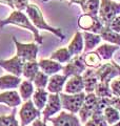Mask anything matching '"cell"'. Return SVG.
I'll use <instances>...</instances> for the list:
<instances>
[{
	"label": "cell",
	"mask_w": 120,
	"mask_h": 126,
	"mask_svg": "<svg viewBox=\"0 0 120 126\" xmlns=\"http://www.w3.org/2000/svg\"><path fill=\"white\" fill-rule=\"evenodd\" d=\"M25 12L27 14V17L31 20V22L33 23V25L35 27H37L39 30H45L51 32L52 34H54L55 36H57L60 40H63L65 38V35L63 34V32L61 29H55V27L51 26L50 24H47L46 21L43 18V14L41 10L39 9L38 5L36 4H29L26 6Z\"/></svg>",
	"instance_id": "obj_1"
},
{
	"label": "cell",
	"mask_w": 120,
	"mask_h": 126,
	"mask_svg": "<svg viewBox=\"0 0 120 126\" xmlns=\"http://www.w3.org/2000/svg\"><path fill=\"white\" fill-rule=\"evenodd\" d=\"M7 24H14V25H17L31 31L34 34L36 42L39 43V44H42L43 40H42V37L39 35V31L37 30V27H35L33 25V23L31 22L29 17L24 13H22L21 11H14L6 19L0 20V26H4Z\"/></svg>",
	"instance_id": "obj_2"
},
{
	"label": "cell",
	"mask_w": 120,
	"mask_h": 126,
	"mask_svg": "<svg viewBox=\"0 0 120 126\" xmlns=\"http://www.w3.org/2000/svg\"><path fill=\"white\" fill-rule=\"evenodd\" d=\"M118 15H120V3L114 0H100L98 17L104 26H106L112 19Z\"/></svg>",
	"instance_id": "obj_3"
},
{
	"label": "cell",
	"mask_w": 120,
	"mask_h": 126,
	"mask_svg": "<svg viewBox=\"0 0 120 126\" xmlns=\"http://www.w3.org/2000/svg\"><path fill=\"white\" fill-rule=\"evenodd\" d=\"M85 93L82 92L76 94H69L64 93H60V101H61V106L63 109L72 113H78L80 108L83 104L85 98Z\"/></svg>",
	"instance_id": "obj_4"
},
{
	"label": "cell",
	"mask_w": 120,
	"mask_h": 126,
	"mask_svg": "<svg viewBox=\"0 0 120 126\" xmlns=\"http://www.w3.org/2000/svg\"><path fill=\"white\" fill-rule=\"evenodd\" d=\"M13 41L16 45V49H17V55L20 57L24 62L29 61H36L37 58V54L39 50V47L35 43H21L17 41V39L13 37Z\"/></svg>",
	"instance_id": "obj_5"
},
{
	"label": "cell",
	"mask_w": 120,
	"mask_h": 126,
	"mask_svg": "<svg viewBox=\"0 0 120 126\" xmlns=\"http://www.w3.org/2000/svg\"><path fill=\"white\" fill-rule=\"evenodd\" d=\"M78 26L84 32H90V33L99 35L100 32L104 27V24L100 20L98 16L83 14L78 19Z\"/></svg>",
	"instance_id": "obj_6"
},
{
	"label": "cell",
	"mask_w": 120,
	"mask_h": 126,
	"mask_svg": "<svg viewBox=\"0 0 120 126\" xmlns=\"http://www.w3.org/2000/svg\"><path fill=\"white\" fill-rule=\"evenodd\" d=\"M99 102V97L95 94V93H90L85 94L84 101L79 110V118L82 123L85 122L93 116V113L96 111Z\"/></svg>",
	"instance_id": "obj_7"
},
{
	"label": "cell",
	"mask_w": 120,
	"mask_h": 126,
	"mask_svg": "<svg viewBox=\"0 0 120 126\" xmlns=\"http://www.w3.org/2000/svg\"><path fill=\"white\" fill-rule=\"evenodd\" d=\"M41 116V112L38 108H36L33 101L31 99L25 101L23 105L21 106V109L19 111L20 122H21V126H27L31 122L38 119Z\"/></svg>",
	"instance_id": "obj_8"
},
{
	"label": "cell",
	"mask_w": 120,
	"mask_h": 126,
	"mask_svg": "<svg viewBox=\"0 0 120 126\" xmlns=\"http://www.w3.org/2000/svg\"><path fill=\"white\" fill-rule=\"evenodd\" d=\"M63 75L65 77L70 78L72 76H78L82 75L86 70V65L83 60V55L74 56L71 60L66 63L65 66H63Z\"/></svg>",
	"instance_id": "obj_9"
},
{
	"label": "cell",
	"mask_w": 120,
	"mask_h": 126,
	"mask_svg": "<svg viewBox=\"0 0 120 126\" xmlns=\"http://www.w3.org/2000/svg\"><path fill=\"white\" fill-rule=\"evenodd\" d=\"M62 106H61L59 94H50L49 98H47V102L45 104V107L42 110L43 122H46L53 115L59 112Z\"/></svg>",
	"instance_id": "obj_10"
},
{
	"label": "cell",
	"mask_w": 120,
	"mask_h": 126,
	"mask_svg": "<svg viewBox=\"0 0 120 126\" xmlns=\"http://www.w3.org/2000/svg\"><path fill=\"white\" fill-rule=\"evenodd\" d=\"M54 126H81L79 118L76 113L60 111L56 118H50L49 119Z\"/></svg>",
	"instance_id": "obj_11"
},
{
	"label": "cell",
	"mask_w": 120,
	"mask_h": 126,
	"mask_svg": "<svg viewBox=\"0 0 120 126\" xmlns=\"http://www.w3.org/2000/svg\"><path fill=\"white\" fill-rule=\"evenodd\" d=\"M24 63L25 62L21 58L16 55V56L9 59V60L0 61V66L3 67L5 70H7L9 73H11L12 75H14V76L20 77L22 75V69H23Z\"/></svg>",
	"instance_id": "obj_12"
},
{
	"label": "cell",
	"mask_w": 120,
	"mask_h": 126,
	"mask_svg": "<svg viewBox=\"0 0 120 126\" xmlns=\"http://www.w3.org/2000/svg\"><path fill=\"white\" fill-rule=\"evenodd\" d=\"M95 74L99 82H109V83H111L113 79L118 77V70L116 69V67L112 63L101 64L100 67L95 69Z\"/></svg>",
	"instance_id": "obj_13"
},
{
	"label": "cell",
	"mask_w": 120,
	"mask_h": 126,
	"mask_svg": "<svg viewBox=\"0 0 120 126\" xmlns=\"http://www.w3.org/2000/svg\"><path fill=\"white\" fill-rule=\"evenodd\" d=\"M64 94H80L84 90V83H83V79L81 75L78 76H72L66 80L64 84Z\"/></svg>",
	"instance_id": "obj_14"
},
{
	"label": "cell",
	"mask_w": 120,
	"mask_h": 126,
	"mask_svg": "<svg viewBox=\"0 0 120 126\" xmlns=\"http://www.w3.org/2000/svg\"><path fill=\"white\" fill-rule=\"evenodd\" d=\"M67 80V77L64 75H53L49 78V83H47V92L50 94H60L62 89L64 88V84Z\"/></svg>",
	"instance_id": "obj_15"
},
{
	"label": "cell",
	"mask_w": 120,
	"mask_h": 126,
	"mask_svg": "<svg viewBox=\"0 0 120 126\" xmlns=\"http://www.w3.org/2000/svg\"><path fill=\"white\" fill-rule=\"evenodd\" d=\"M38 64H39V68L41 69V72L46 74L47 76L56 75L58 72L62 70V68H63L61 63L54 61V60H52V59H41V60L38 62Z\"/></svg>",
	"instance_id": "obj_16"
},
{
	"label": "cell",
	"mask_w": 120,
	"mask_h": 126,
	"mask_svg": "<svg viewBox=\"0 0 120 126\" xmlns=\"http://www.w3.org/2000/svg\"><path fill=\"white\" fill-rule=\"evenodd\" d=\"M81 76L83 79V83H84V93L85 94L94 93L96 86H97L98 82H99L98 78L96 77L95 69H93V68L86 69Z\"/></svg>",
	"instance_id": "obj_17"
},
{
	"label": "cell",
	"mask_w": 120,
	"mask_h": 126,
	"mask_svg": "<svg viewBox=\"0 0 120 126\" xmlns=\"http://www.w3.org/2000/svg\"><path fill=\"white\" fill-rule=\"evenodd\" d=\"M83 48H84V42H83V36L81 32H76V34L74 35L72 41L70 42L69 46H67V49L71 54L72 57L74 56H78V55H81V53L83 52Z\"/></svg>",
	"instance_id": "obj_18"
},
{
	"label": "cell",
	"mask_w": 120,
	"mask_h": 126,
	"mask_svg": "<svg viewBox=\"0 0 120 126\" xmlns=\"http://www.w3.org/2000/svg\"><path fill=\"white\" fill-rule=\"evenodd\" d=\"M21 98L16 90H7L0 94V103H4L10 107H17L21 104Z\"/></svg>",
	"instance_id": "obj_19"
},
{
	"label": "cell",
	"mask_w": 120,
	"mask_h": 126,
	"mask_svg": "<svg viewBox=\"0 0 120 126\" xmlns=\"http://www.w3.org/2000/svg\"><path fill=\"white\" fill-rule=\"evenodd\" d=\"M82 36H83V42H84V48H83L84 53L92 52L96 46L99 45V43L102 40L100 35L90 33V32H83Z\"/></svg>",
	"instance_id": "obj_20"
},
{
	"label": "cell",
	"mask_w": 120,
	"mask_h": 126,
	"mask_svg": "<svg viewBox=\"0 0 120 126\" xmlns=\"http://www.w3.org/2000/svg\"><path fill=\"white\" fill-rule=\"evenodd\" d=\"M119 48H120V46H118V45L104 43V44H101L100 46H98L97 48H96L95 52L99 55L100 58H101L102 60L109 61V60H112L114 53L117 52Z\"/></svg>",
	"instance_id": "obj_21"
},
{
	"label": "cell",
	"mask_w": 120,
	"mask_h": 126,
	"mask_svg": "<svg viewBox=\"0 0 120 126\" xmlns=\"http://www.w3.org/2000/svg\"><path fill=\"white\" fill-rule=\"evenodd\" d=\"M21 79L20 77H16L14 75H5V76L0 77V89L7 90L17 88L21 83Z\"/></svg>",
	"instance_id": "obj_22"
},
{
	"label": "cell",
	"mask_w": 120,
	"mask_h": 126,
	"mask_svg": "<svg viewBox=\"0 0 120 126\" xmlns=\"http://www.w3.org/2000/svg\"><path fill=\"white\" fill-rule=\"evenodd\" d=\"M83 60L86 65V67L97 69L102 64V59L96 52H89L83 55Z\"/></svg>",
	"instance_id": "obj_23"
},
{
	"label": "cell",
	"mask_w": 120,
	"mask_h": 126,
	"mask_svg": "<svg viewBox=\"0 0 120 126\" xmlns=\"http://www.w3.org/2000/svg\"><path fill=\"white\" fill-rule=\"evenodd\" d=\"M47 98H49V93L45 89H37L33 94V100L32 101L36 106V108H38L39 110H43L47 102Z\"/></svg>",
	"instance_id": "obj_24"
},
{
	"label": "cell",
	"mask_w": 120,
	"mask_h": 126,
	"mask_svg": "<svg viewBox=\"0 0 120 126\" xmlns=\"http://www.w3.org/2000/svg\"><path fill=\"white\" fill-rule=\"evenodd\" d=\"M99 35H100V37H101L102 40L109 42L111 44H115V45L120 46V34L110 30L109 27L104 26L102 29V31L100 32Z\"/></svg>",
	"instance_id": "obj_25"
},
{
	"label": "cell",
	"mask_w": 120,
	"mask_h": 126,
	"mask_svg": "<svg viewBox=\"0 0 120 126\" xmlns=\"http://www.w3.org/2000/svg\"><path fill=\"white\" fill-rule=\"evenodd\" d=\"M38 72H39V64L37 61H29L25 62L24 65H23L22 75L29 81H33Z\"/></svg>",
	"instance_id": "obj_26"
},
{
	"label": "cell",
	"mask_w": 120,
	"mask_h": 126,
	"mask_svg": "<svg viewBox=\"0 0 120 126\" xmlns=\"http://www.w3.org/2000/svg\"><path fill=\"white\" fill-rule=\"evenodd\" d=\"M100 7V0H85L81 5L83 14L91 16H98Z\"/></svg>",
	"instance_id": "obj_27"
},
{
	"label": "cell",
	"mask_w": 120,
	"mask_h": 126,
	"mask_svg": "<svg viewBox=\"0 0 120 126\" xmlns=\"http://www.w3.org/2000/svg\"><path fill=\"white\" fill-rule=\"evenodd\" d=\"M103 117H104L107 124L113 125L115 123H117L118 121H120V111H118L113 106L109 105L103 110Z\"/></svg>",
	"instance_id": "obj_28"
},
{
	"label": "cell",
	"mask_w": 120,
	"mask_h": 126,
	"mask_svg": "<svg viewBox=\"0 0 120 126\" xmlns=\"http://www.w3.org/2000/svg\"><path fill=\"white\" fill-rule=\"evenodd\" d=\"M19 93H20V98L24 101H27L31 99V97L34 94V85L32 81L24 80L20 83L19 86Z\"/></svg>",
	"instance_id": "obj_29"
},
{
	"label": "cell",
	"mask_w": 120,
	"mask_h": 126,
	"mask_svg": "<svg viewBox=\"0 0 120 126\" xmlns=\"http://www.w3.org/2000/svg\"><path fill=\"white\" fill-rule=\"evenodd\" d=\"M50 59L57 61L59 63H67L72 59V56L69 49H67V47H61V48L55 50L54 53H52Z\"/></svg>",
	"instance_id": "obj_30"
},
{
	"label": "cell",
	"mask_w": 120,
	"mask_h": 126,
	"mask_svg": "<svg viewBox=\"0 0 120 126\" xmlns=\"http://www.w3.org/2000/svg\"><path fill=\"white\" fill-rule=\"evenodd\" d=\"M94 93L99 98H112L114 96L111 90L109 82H98Z\"/></svg>",
	"instance_id": "obj_31"
},
{
	"label": "cell",
	"mask_w": 120,
	"mask_h": 126,
	"mask_svg": "<svg viewBox=\"0 0 120 126\" xmlns=\"http://www.w3.org/2000/svg\"><path fill=\"white\" fill-rule=\"evenodd\" d=\"M84 126H107V123L104 119V117H103V113L95 112L85 122Z\"/></svg>",
	"instance_id": "obj_32"
},
{
	"label": "cell",
	"mask_w": 120,
	"mask_h": 126,
	"mask_svg": "<svg viewBox=\"0 0 120 126\" xmlns=\"http://www.w3.org/2000/svg\"><path fill=\"white\" fill-rule=\"evenodd\" d=\"M33 82H34V85L37 87V89H44L47 86V83H49V76L43 72L39 70L37 75L35 76Z\"/></svg>",
	"instance_id": "obj_33"
},
{
	"label": "cell",
	"mask_w": 120,
	"mask_h": 126,
	"mask_svg": "<svg viewBox=\"0 0 120 126\" xmlns=\"http://www.w3.org/2000/svg\"><path fill=\"white\" fill-rule=\"evenodd\" d=\"M0 126H19L17 120L15 119V111L9 116L0 117Z\"/></svg>",
	"instance_id": "obj_34"
},
{
	"label": "cell",
	"mask_w": 120,
	"mask_h": 126,
	"mask_svg": "<svg viewBox=\"0 0 120 126\" xmlns=\"http://www.w3.org/2000/svg\"><path fill=\"white\" fill-rule=\"evenodd\" d=\"M106 27H109L110 30L120 34V15L116 16L115 18L112 19V20L109 22V24L106 25Z\"/></svg>",
	"instance_id": "obj_35"
},
{
	"label": "cell",
	"mask_w": 120,
	"mask_h": 126,
	"mask_svg": "<svg viewBox=\"0 0 120 126\" xmlns=\"http://www.w3.org/2000/svg\"><path fill=\"white\" fill-rule=\"evenodd\" d=\"M110 87L114 96L120 97V78H115L114 80H112L110 83Z\"/></svg>",
	"instance_id": "obj_36"
},
{
	"label": "cell",
	"mask_w": 120,
	"mask_h": 126,
	"mask_svg": "<svg viewBox=\"0 0 120 126\" xmlns=\"http://www.w3.org/2000/svg\"><path fill=\"white\" fill-rule=\"evenodd\" d=\"M14 5L18 11H23L29 5V0H14Z\"/></svg>",
	"instance_id": "obj_37"
},
{
	"label": "cell",
	"mask_w": 120,
	"mask_h": 126,
	"mask_svg": "<svg viewBox=\"0 0 120 126\" xmlns=\"http://www.w3.org/2000/svg\"><path fill=\"white\" fill-rule=\"evenodd\" d=\"M109 102H110L111 106H113V107L117 109L118 111H120V97L113 96L112 98L109 99Z\"/></svg>",
	"instance_id": "obj_38"
},
{
	"label": "cell",
	"mask_w": 120,
	"mask_h": 126,
	"mask_svg": "<svg viewBox=\"0 0 120 126\" xmlns=\"http://www.w3.org/2000/svg\"><path fill=\"white\" fill-rule=\"evenodd\" d=\"M33 126H47V125H46L45 122H43L42 120H40L39 118H38V119L34 120V122H33Z\"/></svg>",
	"instance_id": "obj_39"
},
{
	"label": "cell",
	"mask_w": 120,
	"mask_h": 126,
	"mask_svg": "<svg viewBox=\"0 0 120 126\" xmlns=\"http://www.w3.org/2000/svg\"><path fill=\"white\" fill-rule=\"evenodd\" d=\"M0 3H4V4L11 6L12 9H15L14 5V0H0Z\"/></svg>",
	"instance_id": "obj_40"
},
{
	"label": "cell",
	"mask_w": 120,
	"mask_h": 126,
	"mask_svg": "<svg viewBox=\"0 0 120 126\" xmlns=\"http://www.w3.org/2000/svg\"><path fill=\"white\" fill-rule=\"evenodd\" d=\"M46 1H49V0H46ZM69 1H70V4H72V3H77V4L81 6L85 0H69Z\"/></svg>",
	"instance_id": "obj_41"
},
{
	"label": "cell",
	"mask_w": 120,
	"mask_h": 126,
	"mask_svg": "<svg viewBox=\"0 0 120 126\" xmlns=\"http://www.w3.org/2000/svg\"><path fill=\"white\" fill-rule=\"evenodd\" d=\"M111 63H112V64H113V65L115 66L116 69L118 70V77L120 78V65H119V64H117V63H116L115 61H113V60H111Z\"/></svg>",
	"instance_id": "obj_42"
},
{
	"label": "cell",
	"mask_w": 120,
	"mask_h": 126,
	"mask_svg": "<svg viewBox=\"0 0 120 126\" xmlns=\"http://www.w3.org/2000/svg\"><path fill=\"white\" fill-rule=\"evenodd\" d=\"M111 126H120V121H118L117 123H115V124H113V125H111Z\"/></svg>",
	"instance_id": "obj_43"
},
{
	"label": "cell",
	"mask_w": 120,
	"mask_h": 126,
	"mask_svg": "<svg viewBox=\"0 0 120 126\" xmlns=\"http://www.w3.org/2000/svg\"><path fill=\"white\" fill-rule=\"evenodd\" d=\"M114 1H116V2H117V1H119V2H120V0H114Z\"/></svg>",
	"instance_id": "obj_44"
},
{
	"label": "cell",
	"mask_w": 120,
	"mask_h": 126,
	"mask_svg": "<svg viewBox=\"0 0 120 126\" xmlns=\"http://www.w3.org/2000/svg\"><path fill=\"white\" fill-rule=\"evenodd\" d=\"M43 1H46V0H43Z\"/></svg>",
	"instance_id": "obj_45"
},
{
	"label": "cell",
	"mask_w": 120,
	"mask_h": 126,
	"mask_svg": "<svg viewBox=\"0 0 120 126\" xmlns=\"http://www.w3.org/2000/svg\"><path fill=\"white\" fill-rule=\"evenodd\" d=\"M119 59H120V57H119Z\"/></svg>",
	"instance_id": "obj_46"
}]
</instances>
